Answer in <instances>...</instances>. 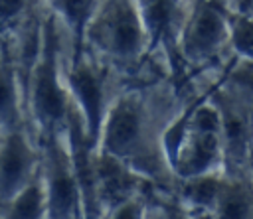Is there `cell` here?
I'll list each match as a JSON object with an SVG mask.
<instances>
[{"label":"cell","instance_id":"12","mask_svg":"<svg viewBox=\"0 0 253 219\" xmlns=\"http://www.w3.org/2000/svg\"><path fill=\"white\" fill-rule=\"evenodd\" d=\"M245 215H247V203H245V199L239 193H233V195H229L223 201L221 217L219 219H245Z\"/></svg>","mask_w":253,"mask_h":219},{"label":"cell","instance_id":"2","mask_svg":"<svg viewBox=\"0 0 253 219\" xmlns=\"http://www.w3.org/2000/svg\"><path fill=\"white\" fill-rule=\"evenodd\" d=\"M26 166H28V154H26V148L24 144L16 138L12 140L4 152L0 154V185L8 191L12 189L20 178L24 176L26 172Z\"/></svg>","mask_w":253,"mask_h":219},{"label":"cell","instance_id":"7","mask_svg":"<svg viewBox=\"0 0 253 219\" xmlns=\"http://www.w3.org/2000/svg\"><path fill=\"white\" fill-rule=\"evenodd\" d=\"M73 201H75L73 180L65 172H59L51 182V213H53V217H63L71 209Z\"/></svg>","mask_w":253,"mask_h":219},{"label":"cell","instance_id":"11","mask_svg":"<svg viewBox=\"0 0 253 219\" xmlns=\"http://www.w3.org/2000/svg\"><path fill=\"white\" fill-rule=\"evenodd\" d=\"M144 14L152 32L158 34L168 22V4L164 0H144Z\"/></svg>","mask_w":253,"mask_h":219},{"label":"cell","instance_id":"3","mask_svg":"<svg viewBox=\"0 0 253 219\" xmlns=\"http://www.w3.org/2000/svg\"><path fill=\"white\" fill-rule=\"evenodd\" d=\"M111 36H113V45L119 51H132L138 45L140 32L138 24L128 8H117L111 20Z\"/></svg>","mask_w":253,"mask_h":219},{"label":"cell","instance_id":"4","mask_svg":"<svg viewBox=\"0 0 253 219\" xmlns=\"http://www.w3.org/2000/svg\"><path fill=\"white\" fill-rule=\"evenodd\" d=\"M36 95H38V105L47 118H61L63 116V109H65L63 97H61V93L53 81V75L47 67L40 75Z\"/></svg>","mask_w":253,"mask_h":219},{"label":"cell","instance_id":"13","mask_svg":"<svg viewBox=\"0 0 253 219\" xmlns=\"http://www.w3.org/2000/svg\"><path fill=\"white\" fill-rule=\"evenodd\" d=\"M225 134L229 138V142L233 146L241 144L243 142V136H245V124H243V118L235 112H229L227 118H225Z\"/></svg>","mask_w":253,"mask_h":219},{"label":"cell","instance_id":"8","mask_svg":"<svg viewBox=\"0 0 253 219\" xmlns=\"http://www.w3.org/2000/svg\"><path fill=\"white\" fill-rule=\"evenodd\" d=\"M99 176H101L103 187L111 199H121L126 193V176L115 160H111V158L103 160L99 164Z\"/></svg>","mask_w":253,"mask_h":219},{"label":"cell","instance_id":"19","mask_svg":"<svg viewBox=\"0 0 253 219\" xmlns=\"http://www.w3.org/2000/svg\"><path fill=\"white\" fill-rule=\"evenodd\" d=\"M22 6V0H0V18L14 16Z\"/></svg>","mask_w":253,"mask_h":219},{"label":"cell","instance_id":"15","mask_svg":"<svg viewBox=\"0 0 253 219\" xmlns=\"http://www.w3.org/2000/svg\"><path fill=\"white\" fill-rule=\"evenodd\" d=\"M215 189H217V185H215L213 180H200V182H196V183L190 187V195H192L196 201H200V203H208V201L213 199Z\"/></svg>","mask_w":253,"mask_h":219},{"label":"cell","instance_id":"16","mask_svg":"<svg viewBox=\"0 0 253 219\" xmlns=\"http://www.w3.org/2000/svg\"><path fill=\"white\" fill-rule=\"evenodd\" d=\"M12 105H14L12 83L4 73H0V116H10Z\"/></svg>","mask_w":253,"mask_h":219},{"label":"cell","instance_id":"17","mask_svg":"<svg viewBox=\"0 0 253 219\" xmlns=\"http://www.w3.org/2000/svg\"><path fill=\"white\" fill-rule=\"evenodd\" d=\"M91 4H93V0H65V10L73 20L81 22L89 14Z\"/></svg>","mask_w":253,"mask_h":219},{"label":"cell","instance_id":"6","mask_svg":"<svg viewBox=\"0 0 253 219\" xmlns=\"http://www.w3.org/2000/svg\"><path fill=\"white\" fill-rule=\"evenodd\" d=\"M75 89L83 101V107L87 110L89 122L95 124L97 122V114H99V85L95 81V77L87 71V69H79L75 73Z\"/></svg>","mask_w":253,"mask_h":219},{"label":"cell","instance_id":"20","mask_svg":"<svg viewBox=\"0 0 253 219\" xmlns=\"http://www.w3.org/2000/svg\"><path fill=\"white\" fill-rule=\"evenodd\" d=\"M115 219H136V211H134V207H123Z\"/></svg>","mask_w":253,"mask_h":219},{"label":"cell","instance_id":"5","mask_svg":"<svg viewBox=\"0 0 253 219\" xmlns=\"http://www.w3.org/2000/svg\"><path fill=\"white\" fill-rule=\"evenodd\" d=\"M221 30H223V26H221L219 14L208 8V10H204V12L198 16V20H196V24H194L192 41H194V45H198V47H211V45L219 39Z\"/></svg>","mask_w":253,"mask_h":219},{"label":"cell","instance_id":"9","mask_svg":"<svg viewBox=\"0 0 253 219\" xmlns=\"http://www.w3.org/2000/svg\"><path fill=\"white\" fill-rule=\"evenodd\" d=\"M213 152H215V136L211 132H204L198 138V142H196V146L188 158L186 172H200L202 168H206L208 162L211 160Z\"/></svg>","mask_w":253,"mask_h":219},{"label":"cell","instance_id":"14","mask_svg":"<svg viewBox=\"0 0 253 219\" xmlns=\"http://www.w3.org/2000/svg\"><path fill=\"white\" fill-rule=\"evenodd\" d=\"M235 45L253 55V22H241L237 28H235Z\"/></svg>","mask_w":253,"mask_h":219},{"label":"cell","instance_id":"18","mask_svg":"<svg viewBox=\"0 0 253 219\" xmlns=\"http://www.w3.org/2000/svg\"><path fill=\"white\" fill-rule=\"evenodd\" d=\"M196 124H198L204 132H213L215 126H217V116H215L213 110L204 109V110L198 112V116H196Z\"/></svg>","mask_w":253,"mask_h":219},{"label":"cell","instance_id":"1","mask_svg":"<svg viewBox=\"0 0 253 219\" xmlns=\"http://www.w3.org/2000/svg\"><path fill=\"white\" fill-rule=\"evenodd\" d=\"M138 132V116L134 110H130L128 107H121L117 109V112L113 114L111 122H109V130H107V146L113 152H123L136 136Z\"/></svg>","mask_w":253,"mask_h":219},{"label":"cell","instance_id":"10","mask_svg":"<svg viewBox=\"0 0 253 219\" xmlns=\"http://www.w3.org/2000/svg\"><path fill=\"white\" fill-rule=\"evenodd\" d=\"M42 209V195L38 187H28L14 205V219H38Z\"/></svg>","mask_w":253,"mask_h":219},{"label":"cell","instance_id":"21","mask_svg":"<svg viewBox=\"0 0 253 219\" xmlns=\"http://www.w3.org/2000/svg\"><path fill=\"white\" fill-rule=\"evenodd\" d=\"M245 81L253 87V71H247V73H245Z\"/></svg>","mask_w":253,"mask_h":219}]
</instances>
